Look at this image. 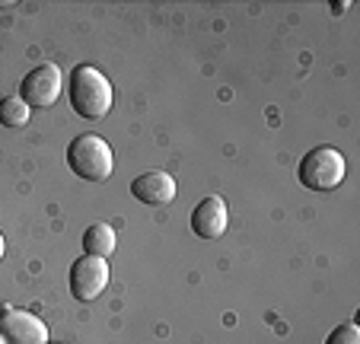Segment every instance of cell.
Here are the masks:
<instances>
[{
  "instance_id": "cell-2",
  "label": "cell",
  "mask_w": 360,
  "mask_h": 344,
  "mask_svg": "<svg viewBox=\"0 0 360 344\" xmlns=\"http://www.w3.org/2000/svg\"><path fill=\"white\" fill-rule=\"evenodd\" d=\"M68 166L74 176L86 179V182H105L115 169V160H112V147L105 144V137L80 134L68 147Z\"/></svg>"
},
{
  "instance_id": "cell-12",
  "label": "cell",
  "mask_w": 360,
  "mask_h": 344,
  "mask_svg": "<svg viewBox=\"0 0 360 344\" xmlns=\"http://www.w3.org/2000/svg\"><path fill=\"white\" fill-rule=\"evenodd\" d=\"M4 252H7V239H4V233H0V262H4Z\"/></svg>"
},
{
  "instance_id": "cell-8",
  "label": "cell",
  "mask_w": 360,
  "mask_h": 344,
  "mask_svg": "<svg viewBox=\"0 0 360 344\" xmlns=\"http://www.w3.org/2000/svg\"><path fill=\"white\" fill-rule=\"evenodd\" d=\"M226 217L230 214H226L224 198L207 195L204 201H198L195 210H191V229H195V236H201V239H217V236H224Z\"/></svg>"
},
{
  "instance_id": "cell-1",
  "label": "cell",
  "mask_w": 360,
  "mask_h": 344,
  "mask_svg": "<svg viewBox=\"0 0 360 344\" xmlns=\"http://www.w3.org/2000/svg\"><path fill=\"white\" fill-rule=\"evenodd\" d=\"M70 108H74L80 118H89V122H99L112 112V83L109 77L96 70L93 64H77L74 74H70Z\"/></svg>"
},
{
  "instance_id": "cell-10",
  "label": "cell",
  "mask_w": 360,
  "mask_h": 344,
  "mask_svg": "<svg viewBox=\"0 0 360 344\" xmlns=\"http://www.w3.org/2000/svg\"><path fill=\"white\" fill-rule=\"evenodd\" d=\"M29 118H32V108H29L20 96L0 99V125H7V128H22V125H29Z\"/></svg>"
},
{
  "instance_id": "cell-4",
  "label": "cell",
  "mask_w": 360,
  "mask_h": 344,
  "mask_svg": "<svg viewBox=\"0 0 360 344\" xmlns=\"http://www.w3.org/2000/svg\"><path fill=\"white\" fill-rule=\"evenodd\" d=\"M61 96V68L51 61L32 68L20 83V99L29 108H51Z\"/></svg>"
},
{
  "instance_id": "cell-9",
  "label": "cell",
  "mask_w": 360,
  "mask_h": 344,
  "mask_svg": "<svg viewBox=\"0 0 360 344\" xmlns=\"http://www.w3.org/2000/svg\"><path fill=\"white\" fill-rule=\"evenodd\" d=\"M83 252L93 258H109L115 252L118 239H115V229L109 223H93V227L83 229Z\"/></svg>"
},
{
  "instance_id": "cell-6",
  "label": "cell",
  "mask_w": 360,
  "mask_h": 344,
  "mask_svg": "<svg viewBox=\"0 0 360 344\" xmlns=\"http://www.w3.org/2000/svg\"><path fill=\"white\" fill-rule=\"evenodd\" d=\"M0 344H48V325L26 310H4Z\"/></svg>"
},
{
  "instance_id": "cell-5",
  "label": "cell",
  "mask_w": 360,
  "mask_h": 344,
  "mask_svg": "<svg viewBox=\"0 0 360 344\" xmlns=\"http://www.w3.org/2000/svg\"><path fill=\"white\" fill-rule=\"evenodd\" d=\"M105 287H109V262L93 255L77 258L70 268V293L80 303H93L96 297L105 293Z\"/></svg>"
},
{
  "instance_id": "cell-3",
  "label": "cell",
  "mask_w": 360,
  "mask_h": 344,
  "mask_svg": "<svg viewBox=\"0 0 360 344\" xmlns=\"http://www.w3.org/2000/svg\"><path fill=\"white\" fill-rule=\"evenodd\" d=\"M345 156L335 147H316L300 160V185L309 191H335L345 182Z\"/></svg>"
},
{
  "instance_id": "cell-11",
  "label": "cell",
  "mask_w": 360,
  "mask_h": 344,
  "mask_svg": "<svg viewBox=\"0 0 360 344\" xmlns=\"http://www.w3.org/2000/svg\"><path fill=\"white\" fill-rule=\"evenodd\" d=\"M326 344H360V331H357V325H338V329L332 331V335L326 338Z\"/></svg>"
},
{
  "instance_id": "cell-13",
  "label": "cell",
  "mask_w": 360,
  "mask_h": 344,
  "mask_svg": "<svg viewBox=\"0 0 360 344\" xmlns=\"http://www.w3.org/2000/svg\"><path fill=\"white\" fill-rule=\"evenodd\" d=\"M10 7H16L13 0H0V10H10Z\"/></svg>"
},
{
  "instance_id": "cell-7",
  "label": "cell",
  "mask_w": 360,
  "mask_h": 344,
  "mask_svg": "<svg viewBox=\"0 0 360 344\" xmlns=\"http://www.w3.org/2000/svg\"><path fill=\"white\" fill-rule=\"evenodd\" d=\"M131 195L141 204H150V208H163L176 198V179L163 169H153V172H143L131 182Z\"/></svg>"
}]
</instances>
